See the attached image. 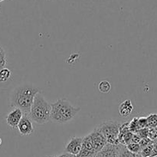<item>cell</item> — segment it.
<instances>
[{"mask_svg": "<svg viewBox=\"0 0 157 157\" xmlns=\"http://www.w3.org/2000/svg\"><path fill=\"white\" fill-rule=\"evenodd\" d=\"M18 132L21 136H29L34 132L33 121L29 117V113H24L21 121L17 126Z\"/></svg>", "mask_w": 157, "mask_h": 157, "instance_id": "cell-5", "label": "cell"}, {"mask_svg": "<svg viewBox=\"0 0 157 157\" xmlns=\"http://www.w3.org/2000/svg\"><path fill=\"white\" fill-rule=\"evenodd\" d=\"M152 142L151 140L149 139L148 137H146V138H141L140 141L139 142V144L140 146L141 149L144 148V147H145L146 146L148 145L149 144H150V143Z\"/></svg>", "mask_w": 157, "mask_h": 157, "instance_id": "cell-23", "label": "cell"}, {"mask_svg": "<svg viewBox=\"0 0 157 157\" xmlns=\"http://www.w3.org/2000/svg\"><path fill=\"white\" fill-rule=\"evenodd\" d=\"M89 135L90 136L92 144L94 146V149L96 153L100 151L107 144V140L105 139L104 135L101 132L98 131L97 129H94V130Z\"/></svg>", "mask_w": 157, "mask_h": 157, "instance_id": "cell-9", "label": "cell"}, {"mask_svg": "<svg viewBox=\"0 0 157 157\" xmlns=\"http://www.w3.org/2000/svg\"><path fill=\"white\" fill-rule=\"evenodd\" d=\"M139 157H142V156H139Z\"/></svg>", "mask_w": 157, "mask_h": 157, "instance_id": "cell-29", "label": "cell"}, {"mask_svg": "<svg viewBox=\"0 0 157 157\" xmlns=\"http://www.w3.org/2000/svg\"><path fill=\"white\" fill-rule=\"evenodd\" d=\"M50 120L58 124H65L72 121L81 111V107H76L69 101L59 99L51 104Z\"/></svg>", "mask_w": 157, "mask_h": 157, "instance_id": "cell-2", "label": "cell"}, {"mask_svg": "<svg viewBox=\"0 0 157 157\" xmlns=\"http://www.w3.org/2000/svg\"><path fill=\"white\" fill-rule=\"evenodd\" d=\"M12 76V71L9 69L4 67L0 70V82H6L10 79Z\"/></svg>", "mask_w": 157, "mask_h": 157, "instance_id": "cell-14", "label": "cell"}, {"mask_svg": "<svg viewBox=\"0 0 157 157\" xmlns=\"http://www.w3.org/2000/svg\"><path fill=\"white\" fill-rule=\"evenodd\" d=\"M2 1H4V0H0V2H2Z\"/></svg>", "mask_w": 157, "mask_h": 157, "instance_id": "cell-28", "label": "cell"}, {"mask_svg": "<svg viewBox=\"0 0 157 157\" xmlns=\"http://www.w3.org/2000/svg\"><path fill=\"white\" fill-rule=\"evenodd\" d=\"M147 127L149 128L157 127V113H152L147 117Z\"/></svg>", "mask_w": 157, "mask_h": 157, "instance_id": "cell-16", "label": "cell"}, {"mask_svg": "<svg viewBox=\"0 0 157 157\" xmlns=\"http://www.w3.org/2000/svg\"><path fill=\"white\" fill-rule=\"evenodd\" d=\"M98 88L101 93H109L111 90V84L108 81H102L99 84Z\"/></svg>", "mask_w": 157, "mask_h": 157, "instance_id": "cell-15", "label": "cell"}, {"mask_svg": "<svg viewBox=\"0 0 157 157\" xmlns=\"http://www.w3.org/2000/svg\"><path fill=\"white\" fill-rule=\"evenodd\" d=\"M24 113L19 108H14L6 117V123L12 129H16Z\"/></svg>", "mask_w": 157, "mask_h": 157, "instance_id": "cell-10", "label": "cell"}, {"mask_svg": "<svg viewBox=\"0 0 157 157\" xmlns=\"http://www.w3.org/2000/svg\"><path fill=\"white\" fill-rule=\"evenodd\" d=\"M82 140L83 138L78 137V136H74V137L71 138L70 140L67 142L65 146L66 153H69L72 156H78L81 150Z\"/></svg>", "mask_w": 157, "mask_h": 157, "instance_id": "cell-7", "label": "cell"}, {"mask_svg": "<svg viewBox=\"0 0 157 157\" xmlns=\"http://www.w3.org/2000/svg\"><path fill=\"white\" fill-rule=\"evenodd\" d=\"M152 150H153V141L147 146H146L145 147L142 148L140 155L142 157H150L152 153Z\"/></svg>", "mask_w": 157, "mask_h": 157, "instance_id": "cell-17", "label": "cell"}, {"mask_svg": "<svg viewBox=\"0 0 157 157\" xmlns=\"http://www.w3.org/2000/svg\"><path fill=\"white\" fill-rule=\"evenodd\" d=\"M95 153L96 152L94 149L90 135L88 134L83 138L81 150L77 157H93Z\"/></svg>", "mask_w": 157, "mask_h": 157, "instance_id": "cell-8", "label": "cell"}, {"mask_svg": "<svg viewBox=\"0 0 157 157\" xmlns=\"http://www.w3.org/2000/svg\"><path fill=\"white\" fill-rule=\"evenodd\" d=\"M137 122H138V127H139V130H140V129L148 127H147V117H138Z\"/></svg>", "mask_w": 157, "mask_h": 157, "instance_id": "cell-21", "label": "cell"}, {"mask_svg": "<svg viewBox=\"0 0 157 157\" xmlns=\"http://www.w3.org/2000/svg\"><path fill=\"white\" fill-rule=\"evenodd\" d=\"M6 64H7V60H6V52L4 49L0 46V70L6 67Z\"/></svg>", "mask_w": 157, "mask_h": 157, "instance_id": "cell-19", "label": "cell"}, {"mask_svg": "<svg viewBox=\"0 0 157 157\" xmlns=\"http://www.w3.org/2000/svg\"><path fill=\"white\" fill-rule=\"evenodd\" d=\"M140 155L131 153L127 149L125 145L120 144V151L118 157H139Z\"/></svg>", "mask_w": 157, "mask_h": 157, "instance_id": "cell-12", "label": "cell"}, {"mask_svg": "<svg viewBox=\"0 0 157 157\" xmlns=\"http://www.w3.org/2000/svg\"><path fill=\"white\" fill-rule=\"evenodd\" d=\"M148 133H149V127H146V128L140 129L136 133V134H138V136H139L140 138H146V137H148Z\"/></svg>", "mask_w": 157, "mask_h": 157, "instance_id": "cell-22", "label": "cell"}, {"mask_svg": "<svg viewBox=\"0 0 157 157\" xmlns=\"http://www.w3.org/2000/svg\"><path fill=\"white\" fill-rule=\"evenodd\" d=\"M51 104H49L40 92L35 95L29 115L33 122L44 124L50 121Z\"/></svg>", "mask_w": 157, "mask_h": 157, "instance_id": "cell-3", "label": "cell"}, {"mask_svg": "<svg viewBox=\"0 0 157 157\" xmlns=\"http://www.w3.org/2000/svg\"><path fill=\"white\" fill-rule=\"evenodd\" d=\"M157 156V142L153 141V150L150 157H156Z\"/></svg>", "mask_w": 157, "mask_h": 157, "instance_id": "cell-24", "label": "cell"}, {"mask_svg": "<svg viewBox=\"0 0 157 157\" xmlns=\"http://www.w3.org/2000/svg\"><path fill=\"white\" fill-rule=\"evenodd\" d=\"M48 157H75V156H72V155L66 153H64V154L58 155V156H50Z\"/></svg>", "mask_w": 157, "mask_h": 157, "instance_id": "cell-25", "label": "cell"}, {"mask_svg": "<svg viewBox=\"0 0 157 157\" xmlns=\"http://www.w3.org/2000/svg\"><path fill=\"white\" fill-rule=\"evenodd\" d=\"M154 141H155V142H157V139H156V140H155Z\"/></svg>", "mask_w": 157, "mask_h": 157, "instance_id": "cell-27", "label": "cell"}, {"mask_svg": "<svg viewBox=\"0 0 157 157\" xmlns=\"http://www.w3.org/2000/svg\"><path fill=\"white\" fill-rule=\"evenodd\" d=\"M120 144H111L107 143L100 151L95 153L93 157H118Z\"/></svg>", "mask_w": 157, "mask_h": 157, "instance_id": "cell-6", "label": "cell"}, {"mask_svg": "<svg viewBox=\"0 0 157 157\" xmlns=\"http://www.w3.org/2000/svg\"><path fill=\"white\" fill-rule=\"evenodd\" d=\"M40 89L33 84H24L13 89L10 94V106L19 108L24 113H29L35 95Z\"/></svg>", "mask_w": 157, "mask_h": 157, "instance_id": "cell-1", "label": "cell"}, {"mask_svg": "<svg viewBox=\"0 0 157 157\" xmlns=\"http://www.w3.org/2000/svg\"><path fill=\"white\" fill-rule=\"evenodd\" d=\"M75 157H77V156H75Z\"/></svg>", "mask_w": 157, "mask_h": 157, "instance_id": "cell-30", "label": "cell"}, {"mask_svg": "<svg viewBox=\"0 0 157 157\" xmlns=\"http://www.w3.org/2000/svg\"><path fill=\"white\" fill-rule=\"evenodd\" d=\"M133 105L130 100H126L119 106V113L122 117H127L132 113Z\"/></svg>", "mask_w": 157, "mask_h": 157, "instance_id": "cell-11", "label": "cell"}, {"mask_svg": "<svg viewBox=\"0 0 157 157\" xmlns=\"http://www.w3.org/2000/svg\"><path fill=\"white\" fill-rule=\"evenodd\" d=\"M2 144V140H1V138H0V145H1Z\"/></svg>", "mask_w": 157, "mask_h": 157, "instance_id": "cell-26", "label": "cell"}, {"mask_svg": "<svg viewBox=\"0 0 157 157\" xmlns=\"http://www.w3.org/2000/svg\"><path fill=\"white\" fill-rule=\"evenodd\" d=\"M137 121L138 117H134L130 122H129V129H130V131L133 133H136L139 130Z\"/></svg>", "mask_w": 157, "mask_h": 157, "instance_id": "cell-18", "label": "cell"}, {"mask_svg": "<svg viewBox=\"0 0 157 157\" xmlns=\"http://www.w3.org/2000/svg\"><path fill=\"white\" fill-rule=\"evenodd\" d=\"M148 138L152 141H154L157 139V127L149 128Z\"/></svg>", "mask_w": 157, "mask_h": 157, "instance_id": "cell-20", "label": "cell"}, {"mask_svg": "<svg viewBox=\"0 0 157 157\" xmlns=\"http://www.w3.org/2000/svg\"><path fill=\"white\" fill-rule=\"evenodd\" d=\"M121 124L115 121H107L101 123L95 129L101 132L108 144H119L118 136H119L120 127Z\"/></svg>", "mask_w": 157, "mask_h": 157, "instance_id": "cell-4", "label": "cell"}, {"mask_svg": "<svg viewBox=\"0 0 157 157\" xmlns=\"http://www.w3.org/2000/svg\"><path fill=\"white\" fill-rule=\"evenodd\" d=\"M126 147H127V149L129 151H130L133 153H135V154H140L141 152V150H142L140 144H137V143L130 142L126 145Z\"/></svg>", "mask_w": 157, "mask_h": 157, "instance_id": "cell-13", "label": "cell"}]
</instances>
